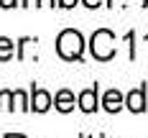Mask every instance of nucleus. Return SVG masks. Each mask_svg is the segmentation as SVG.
<instances>
[{"mask_svg": "<svg viewBox=\"0 0 148 138\" xmlns=\"http://www.w3.org/2000/svg\"><path fill=\"white\" fill-rule=\"evenodd\" d=\"M92 54L97 56V59L107 61L112 54H115V36L110 33V31H95V36H92Z\"/></svg>", "mask_w": 148, "mask_h": 138, "instance_id": "f257e3e1", "label": "nucleus"}, {"mask_svg": "<svg viewBox=\"0 0 148 138\" xmlns=\"http://www.w3.org/2000/svg\"><path fill=\"white\" fill-rule=\"evenodd\" d=\"M82 36L77 33V31H64L59 36V41H56V49H59V54L64 59H77L79 54H82Z\"/></svg>", "mask_w": 148, "mask_h": 138, "instance_id": "f03ea898", "label": "nucleus"}, {"mask_svg": "<svg viewBox=\"0 0 148 138\" xmlns=\"http://www.w3.org/2000/svg\"><path fill=\"white\" fill-rule=\"evenodd\" d=\"M128 107L133 113H143L146 110V95H143V90H133L128 95Z\"/></svg>", "mask_w": 148, "mask_h": 138, "instance_id": "7ed1b4c3", "label": "nucleus"}, {"mask_svg": "<svg viewBox=\"0 0 148 138\" xmlns=\"http://www.w3.org/2000/svg\"><path fill=\"white\" fill-rule=\"evenodd\" d=\"M79 107L84 110V113H92L95 107H97V90H84L79 95Z\"/></svg>", "mask_w": 148, "mask_h": 138, "instance_id": "20e7f679", "label": "nucleus"}, {"mask_svg": "<svg viewBox=\"0 0 148 138\" xmlns=\"http://www.w3.org/2000/svg\"><path fill=\"white\" fill-rule=\"evenodd\" d=\"M49 105H51L49 92H44V90H36V92H33V110L44 113V110H49Z\"/></svg>", "mask_w": 148, "mask_h": 138, "instance_id": "39448f33", "label": "nucleus"}, {"mask_svg": "<svg viewBox=\"0 0 148 138\" xmlns=\"http://www.w3.org/2000/svg\"><path fill=\"white\" fill-rule=\"evenodd\" d=\"M56 107H59L61 113H69V110L74 107V97H72V92L61 90L59 95H56Z\"/></svg>", "mask_w": 148, "mask_h": 138, "instance_id": "423d86ee", "label": "nucleus"}, {"mask_svg": "<svg viewBox=\"0 0 148 138\" xmlns=\"http://www.w3.org/2000/svg\"><path fill=\"white\" fill-rule=\"evenodd\" d=\"M120 102H123V97H120V92H118V90H110L107 95H105V107H107L110 113L120 110Z\"/></svg>", "mask_w": 148, "mask_h": 138, "instance_id": "0eeeda50", "label": "nucleus"}, {"mask_svg": "<svg viewBox=\"0 0 148 138\" xmlns=\"http://www.w3.org/2000/svg\"><path fill=\"white\" fill-rule=\"evenodd\" d=\"M10 54H13V41L0 38V59H10Z\"/></svg>", "mask_w": 148, "mask_h": 138, "instance_id": "6e6552de", "label": "nucleus"}, {"mask_svg": "<svg viewBox=\"0 0 148 138\" xmlns=\"http://www.w3.org/2000/svg\"><path fill=\"white\" fill-rule=\"evenodd\" d=\"M10 97H13L10 92H0V110H5V107H10V105H8V102H10Z\"/></svg>", "mask_w": 148, "mask_h": 138, "instance_id": "1a4fd4ad", "label": "nucleus"}, {"mask_svg": "<svg viewBox=\"0 0 148 138\" xmlns=\"http://www.w3.org/2000/svg\"><path fill=\"white\" fill-rule=\"evenodd\" d=\"M13 97H15V102H18V107H21V110H26V95H23V92H13Z\"/></svg>", "mask_w": 148, "mask_h": 138, "instance_id": "9d476101", "label": "nucleus"}, {"mask_svg": "<svg viewBox=\"0 0 148 138\" xmlns=\"http://www.w3.org/2000/svg\"><path fill=\"white\" fill-rule=\"evenodd\" d=\"M100 3H102V0H84V5H89V8H97Z\"/></svg>", "mask_w": 148, "mask_h": 138, "instance_id": "9b49d317", "label": "nucleus"}, {"mask_svg": "<svg viewBox=\"0 0 148 138\" xmlns=\"http://www.w3.org/2000/svg\"><path fill=\"white\" fill-rule=\"evenodd\" d=\"M61 5H64V8H72V5H77V0H59Z\"/></svg>", "mask_w": 148, "mask_h": 138, "instance_id": "f8f14e48", "label": "nucleus"}, {"mask_svg": "<svg viewBox=\"0 0 148 138\" xmlns=\"http://www.w3.org/2000/svg\"><path fill=\"white\" fill-rule=\"evenodd\" d=\"M0 5H5V8H10V5H13V0H0Z\"/></svg>", "mask_w": 148, "mask_h": 138, "instance_id": "ddd939ff", "label": "nucleus"}, {"mask_svg": "<svg viewBox=\"0 0 148 138\" xmlns=\"http://www.w3.org/2000/svg\"><path fill=\"white\" fill-rule=\"evenodd\" d=\"M38 5H54L51 0H38Z\"/></svg>", "mask_w": 148, "mask_h": 138, "instance_id": "4468645a", "label": "nucleus"}, {"mask_svg": "<svg viewBox=\"0 0 148 138\" xmlns=\"http://www.w3.org/2000/svg\"><path fill=\"white\" fill-rule=\"evenodd\" d=\"M33 3H36V0H23V5H33Z\"/></svg>", "mask_w": 148, "mask_h": 138, "instance_id": "2eb2a0df", "label": "nucleus"}, {"mask_svg": "<svg viewBox=\"0 0 148 138\" xmlns=\"http://www.w3.org/2000/svg\"><path fill=\"white\" fill-rule=\"evenodd\" d=\"M5 138H26V136H13V133H10V136H5Z\"/></svg>", "mask_w": 148, "mask_h": 138, "instance_id": "dca6fc26", "label": "nucleus"}, {"mask_svg": "<svg viewBox=\"0 0 148 138\" xmlns=\"http://www.w3.org/2000/svg\"><path fill=\"white\" fill-rule=\"evenodd\" d=\"M146 3H148V0H146Z\"/></svg>", "mask_w": 148, "mask_h": 138, "instance_id": "f3484780", "label": "nucleus"}]
</instances>
